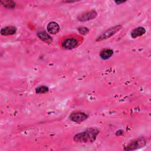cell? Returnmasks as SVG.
<instances>
[{
  "mask_svg": "<svg viewBox=\"0 0 151 151\" xmlns=\"http://www.w3.org/2000/svg\"><path fill=\"white\" fill-rule=\"evenodd\" d=\"M99 133V131L96 128H90L76 134L74 140L78 143H91L96 140Z\"/></svg>",
  "mask_w": 151,
  "mask_h": 151,
  "instance_id": "obj_1",
  "label": "cell"
},
{
  "mask_svg": "<svg viewBox=\"0 0 151 151\" xmlns=\"http://www.w3.org/2000/svg\"><path fill=\"white\" fill-rule=\"evenodd\" d=\"M122 28V25H116L113 27H111L107 30H106L104 32L101 33L96 39L97 41H100L106 39H107L111 36H113L114 34H115L117 31H119Z\"/></svg>",
  "mask_w": 151,
  "mask_h": 151,
  "instance_id": "obj_2",
  "label": "cell"
},
{
  "mask_svg": "<svg viewBox=\"0 0 151 151\" xmlns=\"http://www.w3.org/2000/svg\"><path fill=\"white\" fill-rule=\"evenodd\" d=\"M146 143V140L144 137H140L134 140L131 142L124 150H136L137 149L140 148L145 146Z\"/></svg>",
  "mask_w": 151,
  "mask_h": 151,
  "instance_id": "obj_3",
  "label": "cell"
},
{
  "mask_svg": "<svg viewBox=\"0 0 151 151\" xmlns=\"http://www.w3.org/2000/svg\"><path fill=\"white\" fill-rule=\"evenodd\" d=\"M97 14L96 11L91 10L80 14L77 17V19L82 22L87 21L94 19L97 17Z\"/></svg>",
  "mask_w": 151,
  "mask_h": 151,
  "instance_id": "obj_4",
  "label": "cell"
},
{
  "mask_svg": "<svg viewBox=\"0 0 151 151\" xmlns=\"http://www.w3.org/2000/svg\"><path fill=\"white\" fill-rule=\"evenodd\" d=\"M69 117L70 119L73 122L77 123H80L86 120L88 118V116L83 112L76 111L72 113L70 115Z\"/></svg>",
  "mask_w": 151,
  "mask_h": 151,
  "instance_id": "obj_5",
  "label": "cell"
},
{
  "mask_svg": "<svg viewBox=\"0 0 151 151\" xmlns=\"http://www.w3.org/2000/svg\"><path fill=\"white\" fill-rule=\"evenodd\" d=\"M78 45V40L74 38H68L64 40L61 46L67 50H71L76 48Z\"/></svg>",
  "mask_w": 151,
  "mask_h": 151,
  "instance_id": "obj_6",
  "label": "cell"
},
{
  "mask_svg": "<svg viewBox=\"0 0 151 151\" xmlns=\"http://www.w3.org/2000/svg\"><path fill=\"white\" fill-rule=\"evenodd\" d=\"M47 29L48 33L51 34H55L58 32L60 30V26L58 23L54 21H52L48 24Z\"/></svg>",
  "mask_w": 151,
  "mask_h": 151,
  "instance_id": "obj_7",
  "label": "cell"
},
{
  "mask_svg": "<svg viewBox=\"0 0 151 151\" xmlns=\"http://www.w3.org/2000/svg\"><path fill=\"white\" fill-rule=\"evenodd\" d=\"M146 32V29L143 27H139L133 29L131 31V37L133 38H136L144 35Z\"/></svg>",
  "mask_w": 151,
  "mask_h": 151,
  "instance_id": "obj_8",
  "label": "cell"
},
{
  "mask_svg": "<svg viewBox=\"0 0 151 151\" xmlns=\"http://www.w3.org/2000/svg\"><path fill=\"white\" fill-rule=\"evenodd\" d=\"M17 32V28L14 26H7L1 29V34L3 35H9L15 34Z\"/></svg>",
  "mask_w": 151,
  "mask_h": 151,
  "instance_id": "obj_9",
  "label": "cell"
},
{
  "mask_svg": "<svg viewBox=\"0 0 151 151\" xmlns=\"http://www.w3.org/2000/svg\"><path fill=\"white\" fill-rule=\"evenodd\" d=\"M37 35L40 38V39H41L42 41L45 42V43L50 44L52 41V39L51 37L44 31L38 32L37 33Z\"/></svg>",
  "mask_w": 151,
  "mask_h": 151,
  "instance_id": "obj_10",
  "label": "cell"
},
{
  "mask_svg": "<svg viewBox=\"0 0 151 151\" xmlns=\"http://www.w3.org/2000/svg\"><path fill=\"white\" fill-rule=\"evenodd\" d=\"M113 54V51L109 48L102 50L100 52V57L101 59L106 60L110 58Z\"/></svg>",
  "mask_w": 151,
  "mask_h": 151,
  "instance_id": "obj_11",
  "label": "cell"
},
{
  "mask_svg": "<svg viewBox=\"0 0 151 151\" xmlns=\"http://www.w3.org/2000/svg\"><path fill=\"white\" fill-rule=\"evenodd\" d=\"M1 3L5 8L13 9L15 6V3L12 1H1Z\"/></svg>",
  "mask_w": 151,
  "mask_h": 151,
  "instance_id": "obj_12",
  "label": "cell"
},
{
  "mask_svg": "<svg viewBox=\"0 0 151 151\" xmlns=\"http://www.w3.org/2000/svg\"><path fill=\"white\" fill-rule=\"evenodd\" d=\"M48 91V88L45 86H40V87L36 88V89H35L36 93H38V94H44Z\"/></svg>",
  "mask_w": 151,
  "mask_h": 151,
  "instance_id": "obj_13",
  "label": "cell"
},
{
  "mask_svg": "<svg viewBox=\"0 0 151 151\" xmlns=\"http://www.w3.org/2000/svg\"><path fill=\"white\" fill-rule=\"evenodd\" d=\"M77 30L80 34H81L83 35H86L89 32V29L87 27H78L77 28Z\"/></svg>",
  "mask_w": 151,
  "mask_h": 151,
  "instance_id": "obj_14",
  "label": "cell"
},
{
  "mask_svg": "<svg viewBox=\"0 0 151 151\" xmlns=\"http://www.w3.org/2000/svg\"><path fill=\"white\" fill-rule=\"evenodd\" d=\"M114 2H115V3H116V4H118V5L125 2V1H114Z\"/></svg>",
  "mask_w": 151,
  "mask_h": 151,
  "instance_id": "obj_15",
  "label": "cell"
}]
</instances>
